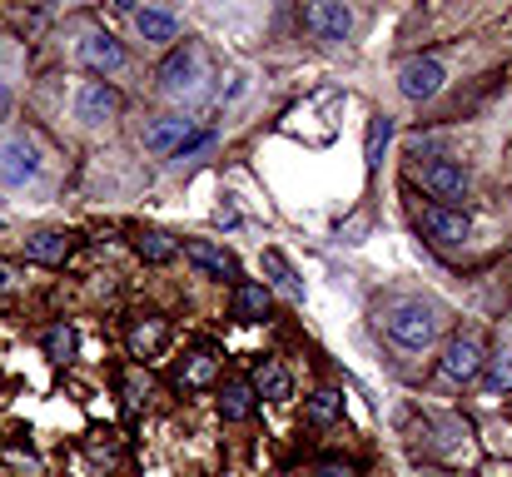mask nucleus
I'll list each match as a JSON object with an SVG mask.
<instances>
[{
    "label": "nucleus",
    "instance_id": "nucleus-1",
    "mask_svg": "<svg viewBox=\"0 0 512 477\" xmlns=\"http://www.w3.org/2000/svg\"><path fill=\"white\" fill-rule=\"evenodd\" d=\"M383 333L408 348V353H423L438 333H443V309L438 304H423V299H398L383 309Z\"/></svg>",
    "mask_w": 512,
    "mask_h": 477
},
{
    "label": "nucleus",
    "instance_id": "nucleus-2",
    "mask_svg": "<svg viewBox=\"0 0 512 477\" xmlns=\"http://www.w3.org/2000/svg\"><path fill=\"white\" fill-rule=\"evenodd\" d=\"M204 75H209L204 50L194 40H184V45H174L170 60L160 65V90L165 95H199L204 90Z\"/></svg>",
    "mask_w": 512,
    "mask_h": 477
},
{
    "label": "nucleus",
    "instance_id": "nucleus-3",
    "mask_svg": "<svg viewBox=\"0 0 512 477\" xmlns=\"http://www.w3.org/2000/svg\"><path fill=\"white\" fill-rule=\"evenodd\" d=\"M413 174H418V184H423L443 209H463V199H468V169H463L458 159H423Z\"/></svg>",
    "mask_w": 512,
    "mask_h": 477
},
{
    "label": "nucleus",
    "instance_id": "nucleus-4",
    "mask_svg": "<svg viewBox=\"0 0 512 477\" xmlns=\"http://www.w3.org/2000/svg\"><path fill=\"white\" fill-rule=\"evenodd\" d=\"M304 25L314 30V40H324V45H339L353 35V10L343 5V0H309L304 10Z\"/></svg>",
    "mask_w": 512,
    "mask_h": 477
},
{
    "label": "nucleus",
    "instance_id": "nucleus-5",
    "mask_svg": "<svg viewBox=\"0 0 512 477\" xmlns=\"http://www.w3.org/2000/svg\"><path fill=\"white\" fill-rule=\"evenodd\" d=\"M443 80H448V70H443V60H433V55H413V60H403L398 65V90L408 95V100H433L438 90H443Z\"/></svg>",
    "mask_w": 512,
    "mask_h": 477
},
{
    "label": "nucleus",
    "instance_id": "nucleus-6",
    "mask_svg": "<svg viewBox=\"0 0 512 477\" xmlns=\"http://www.w3.org/2000/svg\"><path fill=\"white\" fill-rule=\"evenodd\" d=\"M418 229L433 239V244H468V234H473V224H468V214L463 209H443V204H423L418 209Z\"/></svg>",
    "mask_w": 512,
    "mask_h": 477
},
{
    "label": "nucleus",
    "instance_id": "nucleus-7",
    "mask_svg": "<svg viewBox=\"0 0 512 477\" xmlns=\"http://www.w3.org/2000/svg\"><path fill=\"white\" fill-rule=\"evenodd\" d=\"M120 90L110 85V80H85L80 85V95H75V115L85 120V125H105V120H115L120 115Z\"/></svg>",
    "mask_w": 512,
    "mask_h": 477
},
{
    "label": "nucleus",
    "instance_id": "nucleus-8",
    "mask_svg": "<svg viewBox=\"0 0 512 477\" xmlns=\"http://www.w3.org/2000/svg\"><path fill=\"white\" fill-rule=\"evenodd\" d=\"M483 363H488L483 343H478L473 333H458V338L448 343V353H443V378H448V383H473V378L483 373Z\"/></svg>",
    "mask_w": 512,
    "mask_h": 477
},
{
    "label": "nucleus",
    "instance_id": "nucleus-9",
    "mask_svg": "<svg viewBox=\"0 0 512 477\" xmlns=\"http://www.w3.org/2000/svg\"><path fill=\"white\" fill-rule=\"evenodd\" d=\"M80 65L95 70V75H115V70L125 65V45H120L110 30H90V35L80 40Z\"/></svg>",
    "mask_w": 512,
    "mask_h": 477
},
{
    "label": "nucleus",
    "instance_id": "nucleus-10",
    "mask_svg": "<svg viewBox=\"0 0 512 477\" xmlns=\"http://www.w3.org/2000/svg\"><path fill=\"white\" fill-rule=\"evenodd\" d=\"M35 174H40V150H35V140L15 135L10 145H0V184H25V179H35Z\"/></svg>",
    "mask_w": 512,
    "mask_h": 477
},
{
    "label": "nucleus",
    "instance_id": "nucleus-11",
    "mask_svg": "<svg viewBox=\"0 0 512 477\" xmlns=\"http://www.w3.org/2000/svg\"><path fill=\"white\" fill-rule=\"evenodd\" d=\"M184 259H189L199 274H209V279H234V274H239L234 254L219 249V244H209V239H189V244H184Z\"/></svg>",
    "mask_w": 512,
    "mask_h": 477
},
{
    "label": "nucleus",
    "instance_id": "nucleus-12",
    "mask_svg": "<svg viewBox=\"0 0 512 477\" xmlns=\"http://www.w3.org/2000/svg\"><path fill=\"white\" fill-rule=\"evenodd\" d=\"M70 254H75V234L70 229H40V234L25 239V259H35V264H65Z\"/></svg>",
    "mask_w": 512,
    "mask_h": 477
},
{
    "label": "nucleus",
    "instance_id": "nucleus-13",
    "mask_svg": "<svg viewBox=\"0 0 512 477\" xmlns=\"http://www.w3.org/2000/svg\"><path fill=\"white\" fill-rule=\"evenodd\" d=\"M194 130V120L189 115H160L150 130H145V150H155V155H174L179 145H184V135Z\"/></svg>",
    "mask_w": 512,
    "mask_h": 477
},
{
    "label": "nucleus",
    "instance_id": "nucleus-14",
    "mask_svg": "<svg viewBox=\"0 0 512 477\" xmlns=\"http://www.w3.org/2000/svg\"><path fill=\"white\" fill-rule=\"evenodd\" d=\"M254 398H269V403H289L294 398V378L284 373V363H274V358H264L259 368H254Z\"/></svg>",
    "mask_w": 512,
    "mask_h": 477
},
{
    "label": "nucleus",
    "instance_id": "nucleus-15",
    "mask_svg": "<svg viewBox=\"0 0 512 477\" xmlns=\"http://www.w3.org/2000/svg\"><path fill=\"white\" fill-rule=\"evenodd\" d=\"M125 338H130V353H135V358H155V353L170 343V323H165V318H135Z\"/></svg>",
    "mask_w": 512,
    "mask_h": 477
},
{
    "label": "nucleus",
    "instance_id": "nucleus-16",
    "mask_svg": "<svg viewBox=\"0 0 512 477\" xmlns=\"http://www.w3.org/2000/svg\"><path fill=\"white\" fill-rule=\"evenodd\" d=\"M254 408H259V398H254V388L244 378H229L219 388V418L224 423H244V418H254Z\"/></svg>",
    "mask_w": 512,
    "mask_h": 477
},
{
    "label": "nucleus",
    "instance_id": "nucleus-17",
    "mask_svg": "<svg viewBox=\"0 0 512 477\" xmlns=\"http://www.w3.org/2000/svg\"><path fill=\"white\" fill-rule=\"evenodd\" d=\"M135 30H140L150 45H170V40H179V15H174V10H160V5H145V10H135Z\"/></svg>",
    "mask_w": 512,
    "mask_h": 477
},
{
    "label": "nucleus",
    "instance_id": "nucleus-18",
    "mask_svg": "<svg viewBox=\"0 0 512 477\" xmlns=\"http://www.w3.org/2000/svg\"><path fill=\"white\" fill-rule=\"evenodd\" d=\"M264 274H269V284H274L289 304H304V279L289 269V259H284L279 249H264Z\"/></svg>",
    "mask_w": 512,
    "mask_h": 477
},
{
    "label": "nucleus",
    "instance_id": "nucleus-19",
    "mask_svg": "<svg viewBox=\"0 0 512 477\" xmlns=\"http://www.w3.org/2000/svg\"><path fill=\"white\" fill-rule=\"evenodd\" d=\"M234 318L264 323L269 318V284H234Z\"/></svg>",
    "mask_w": 512,
    "mask_h": 477
},
{
    "label": "nucleus",
    "instance_id": "nucleus-20",
    "mask_svg": "<svg viewBox=\"0 0 512 477\" xmlns=\"http://www.w3.org/2000/svg\"><path fill=\"white\" fill-rule=\"evenodd\" d=\"M214 373H219V358H214L209 348H199V353H189V363L179 368V388H204V383H214Z\"/></svg>",
    "mask_w": 512,
    "mask_h": 477
},
{
    "label": "nucleus",
    "instance_id": "nucleus-21",
    "mask_svg": "<svg viewBox=\"0 0 512 477\" xmlns=\"http://www.w3.org/2000/svg\"><path fill=\"white\" fill-rule=\"evenodd\" d=\"M478 378H483L488 398H508V393H512V353H498V358H488Z\"/></svg>",
    "mask_w": 512,
    "mask_h": 477
},
{
    "label": "nucleus",
    "instance_id": "nucleus-22",
    "mask_svg": "<svg viewBox=\"0 0 512 477\" xmlns=\"http://www.w3.org/2000/svg\"><path fill=\"white\" fill-rule=\"evenodd\" d=\"M388 140H393V120H388V115H373V120H368V140H363V164H368V169L383 164Z\"/></svg>",
    "mask_w": 512,
    "mask_h": 477
},
{
    "label": "nucleus",
    "instance_id": "nucleus-23",
    "mask_svg": "<svg viewBox=\"0 0 512 477\" xmlns=\"http://www.w3.org/2000/svg\"><path fill=\"white\" fill-rule=\"evenodd\" d=\"M174 254H179V244H174L165 229H145V234H140V259H145V264H170Z\"/></svg>",
    "mask_w": 512,
    "mask_h": 477
},
{
    "label": "nucleus",
    "instance_id": "nucleus-24",
    "mask_svg": "<svg viewBox=\"0 0 512 477\" xmlns=\"http://www.w3.org/2000/svg\"><path fill=\"white\" fill-rule=\"evenodd\" d=\"M75 348H80V333H75L70 323L45 328V353H50L55 363H70V358H75Z\"/></svg>",
    "mask_w": 512,
    "mask_h": 477
},
{
    "label": "nucleus",
    "instance_id": "nucleus-25",
    "mask_svg": "<svg viewBox=\"0 0 512 477\" xmlns=\"http://www.w3.org/2000/svg\"><path fill=\"white\" fill-rule=\"evenodd\" d=\"M339 413H343V393L339 388H319V393L309 398V423H319V428H324V423H334Z\"/></svg>",
    "mask_w": 512,
    "mask_h": 477
},
{
    "label": "nucleus",
    "instance_id": "nucleus-26",
    "mask_svg": "<svg viewBox=\"0 0 512 477\" xmlns=\"http://www.w3.org/2000/svg\"><path fill=\"white\" fill-rule=\"evenodd\" d=\"M209 140H214V130H189V135H184V145H179V150H174L170 159H189V155H199V150H204Z\"/></svg>",
    "mask_w": 512,
    "mask_h": 477
},
{
    "label": "nucleus",
    "instance_id": "nucleus-27",
    "mask_svg": "<svg viewBox=\"0 0 512 477\" xmlns=\"http://www.w3.org/2000/svg\"><path fill=\"white\" fill-rule=\"evenodd\" d=\"M314 477H358V468H353L348 458H324V463L314 468Z\"/></svg>",
    "mask_w": 512,
    "mask_h": 477
},
{
    "label": "nucleus",
    "instance_id": "nucleus-28",
    "mask_svg": "<svg viewBox=\"0 0 512 477\" xmlns=\"http://www.w3.org/2000/svg\"><path fill=\"white\" fill-rule=\"evenodd\" d=\"M15 289H20V274L10 264H0V294H15Z\"/></svg>",
    "mask_w": 512,
    "mask_h": 477
},
{
    "label": "nucleus",
    "instance_id": "nucleus-29",
    "mask_svg": "<svg viewBox=\"0 0 512 477\" xmlns=\"http://www.w3.org/2000/svg\"><path fill=\"white\" fill-rule=\"evenodd\" d=\"M10 110H15V95H10V85H0V125L10 120Z\"/></svg>",
    "mask_w": 512,
    "mask_h": 477
},
{
    "label": "nucleus",
    "instance_id": "nucleus-30",
    "mask_svg": "<svg viewBox=\"0 0 512 477\" xmlns=\"http://www.w3.org/2000/svg\"><path fill=\"white\" fill-rule=\"evenodd\" d=\"M214 219H219V224H239V209H234V204H219Z\"/></svg>",
    "mask_w": 512,
    "mask_h": 477
},
{
    "label": "nucleus",
    "instance_id": "nucleus-31",
    "mask_svg": "<svg viewBox=\"0 0 512 477\" xmlns=\"http://www.w3.org/2000/svg\"><path fill=\"white\" fill-rule=\"evenodd\" d=\"M428 477H463V473H428Z\"/></svg>",
    "mask_w": 512,
    "mask_h": 477
}]
</instances>
